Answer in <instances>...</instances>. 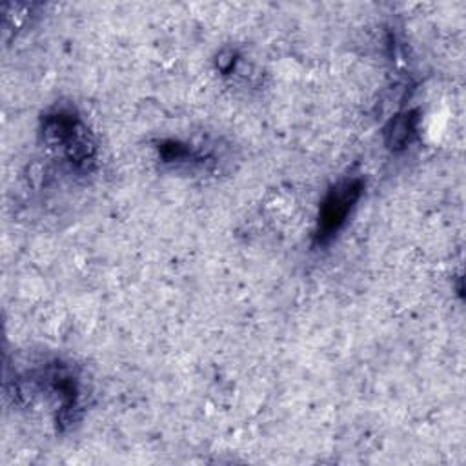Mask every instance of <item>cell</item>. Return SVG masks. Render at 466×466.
I'll use <instances>...</instances> for the list:
<instances>
[{
	"mask_svg": "<svg viewBox=\"0 0 466 466\" xmlns=\"http://www.w3.org/2000/svg\"><path fill=\"white\" fill-rule=\"evenodd\" d=\"M364 184L362 178H344L337 182L322 198L319 215H317V226L313 233V242L317 246L328 244L339 229L346 224L353 206L359 202L362 195Z\"/></svg>",
	"mask_w": 466,
	"mask_h": 466,
	"instance_id": "2",
	"label": "cell"
},
{
	"mask_svg": "<svg viewBox=\"0 0 466 466\" xmlns=\"http://www.w3.org/2000/svg\"><path fill=\"white\" fill-rule=\"evenodd\" d=\"M40 133L44 137V144L55 149L71 167L87 171L95 162V140L75 109L55 107L46 113Z\"/></svg>",
	"mask_w": 466,
	"mask_h": 466,
	"instance_id": "1",
	"label": "cell"
},
{
	"mask_svg": "<svg viewBox=\"0 0 466 466\" xmlns=\"http://www.w3.org/2000/svg\"><path fill=\"white\" fill-rule=\"evenodd\" d=\"M413 131H415L413 113L399 115L390 122V127L386 129V142L391 149H400L408 144Z\"/></svg>",
	"mask_w": 466,
	"mask_h": 466,
	"instance_id": "3",
	"label": "cell"
}]
</instances>
